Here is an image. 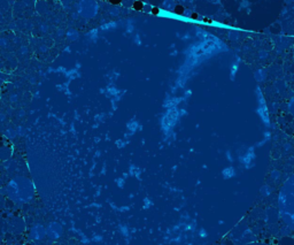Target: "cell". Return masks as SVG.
<instances>
[{"label":"cell","instance_id":"1","mask_svg":"<svg viewBox=\"0 0 294 245\" xmlns=\"http://www.w3.org/2000/svg\"><path fill=\"white\" fill-rule=\"evenodd\" d=\"M181 117L182 116L179 113V108H177V106L165 110V113L161 117V130L163 135L172 131V129L179 122Z\"/></svg>","mask_w":294,"mask_h":245},{"label":"cell","instance_id":"2","mask_svg":"<svg viewBox=\"0 0 294 245\" xmlns=\"http://www.w3.org/2000/svg\"><path fill=\"white\" fill-rule=\"evenodd\" d=\"M256 97H257L256 113L258 114V116L262 120V122L265 124V127H270V117H269V113H268L267 104H265V100L263 98V94L261 92L260 88H256Z\"/></svg>","mask_w":294,"mask_h":245},{"label":"cell","instance_id":"3","mask_svg":"<svg viewBox=\"0 0 294 245\" xmlns=\"http://www.w3.org/2000/svg\"><path fill=\"white\" fill-rule=\"evenodd\" d=\"M238 159H239V161H240V164L244 166L245 169H251L252 167H254V165H255V159H256L255 146L248 147L244 154H239L238 153Z\"/></svg>","mask_w":294,"mask_h":245},{"label":"cell","instance_id":"4","mask_svg":"<svg viewBox=\"0 0 294 245\" xmlns=\"http://www.w3.org/2000/svg\"><path fill=\"white\" fill-rule=\"evenodd\" d=\"M141 130H143L141 123L136 117H132L127 122V132L124 133V138L132 137L137 131H141Z\"/></svg>","mask_w":294,"mask_h":245},{"label":"cell","instance_id":"5","mask_svg":"<svg viewBox=\"0 0 294 245\" xmlns=\"http://www.w3.org/2000/svg\"><path fill=\"white\" fill-rule=\"evenodd\" d=\"M47 234L52 239H57L61 237L62 234V228L57 222H52L47 228Z\"/></svg>","mask_w":294,"mask_h":245},{"label":"cell","instance_id":"6","mask_svg":"<svg viewBox=\"0 0 294 245\" xmlns=\"http://www.w3.org/2000/svg\"><path fill=\"white\" fill-rule=\"evenodd\" d=\"M46 236V229L41 225H35L31 229V237L34 239H37V241H40L43 239L44 237Z\"/></svg>","mask_w":294,"mask_h":245},{"label":"cell","instance_id":"7","mask_svg":"<svg viewBox=\"0 0 294 245\" xmlns=\"http://www.w3.org/2000/svg\"><path fill=\"white\" fill-rule=\"evenodd\" d=\"M182 101H183V98H169L167 95V98L164 99V102H163V108L168 110V108H171V107H176Z\"/></svg>","mask_w":294,"mask_h":245},{"label":"cell","instance_id":"8","mask_svg":"<svg viewBox=\"0 0 294 245\" xmlns=\"http://www.w3.org/2000/svg\"><path fill=\"white\" fill-rule=\"evenodd\" d=\"M220 174H222V177H223L224 180H230V178H233V177L237 175V171H236V168H235V167L228 166V167H225V168L222 169Z\"/></svg>","mask_w":294,"mask_h":245},{"label":"cell","instance_id":"9","mask_svg":"<svg viewBox=\"0 0 294 245\" xmlns=\"http://www.w3.org/2000/svg\"><path fill=\"white\" fill-rule=\"evenodd\" d=\"M141 168H139L138 166H136V165H133V164H131L130 166H129V175L130 176H134L138 181H141Z\"/></svg>","mask_w":294,"mask_h":245},{"label":"cell","instance_id":"10","mask_svg":"<svg viewBox=\"0 0 294 245\" xmlns=\"http://www.w3.org/2000/svg\"><path fill=\"white\" fill-rule=\"evenodd\" d=\"M271 138V132L270 131H265L264 132V135H263V139L261 140V142H258L256 143V145H255V147H261V146H263L269 139Z\"/></svg>","mask_w":294,"mask_h":245},{"label":"cell","instance_id":"11","mask_svg":"<svg viewBox=\"0 0 294 245\" xmlns=\"http://www.w3.org/2000/svg\"><path fill=\"white\" fill-rule=\"evenodd\" d=\"M118 230L121 231V234L123 235V237L128 238L129 236H130V229H129V226H127V225H120L118 226Z\"/></svg>","mask_w":294,"mask_h":245},{"label":"cell","instance_id":"12","mask_svg":"<svg viewBox=\"0 0 294 245\" xmlns=\"http://www.w3.org/2000/svg\"><path fill=\"white\" fill-rule=\"evenodd\" d=\"M129 143H130V140H129L128 138H125V139H117V140H115V145H116V147H117V149H124Z\"/></svg>","mask_w":294,"mask_h":245},{"label":"cell","instance_id":"13","mask_svg":"<svg viewBox=\"0 0 294 245\" xmlns=\"http://www.w3.org/2000/svg\"><path fill=\"white\" fill-rule=\"evenodd\" d=\"M153 205H154V203L152 201L150 198H148V197L144 198V200H143V208L144 209H149V208L153 207Z\"/></svg>","mask_w":294,"mask_h":245},{"label":"cell","instance_id":"14","mask_svg":"<svg viewBox=\"0 0 294 245\" xmlns=\"http://www.w3.org/2000/svg\"><path fill=\"white\" fill-rule=\"evenodd\" d=\"M78 234H79V236H80V243H83V244H90L92 242L91 239H89V238L86 237V235H85L84 232H82V231L78 230Z\"/></svg>","mask_w":294,"mask_h":245},{"label":"cell","instance_id":"15","mask_svg":"<svg viewBox=\"0 0 294 245\" xmlns=\"http://www.w3.org/2000/svg\"><path fill=\"white\" fill-rule=\"evenodd\" d=\"M115 183H116V185L120 189H124V187H125V178L124 177H118V178L115 180Z\"/></svg>","mask_w":294,"mask_h":245},{"label":"cell","instance_id":"16","mask_svg":"<svg viewBox=\"0 0 294 245\" xmlns=\"http://www.w3.org/2000/svg\"><path fill=\"white\" fill-rule=\"evenodd\" d=\"M183 229L185 231H194V229H195V221L192 222V223H185Z\"/></svg>","mask_w":294,"mask_h":245},{"label":"cell","instance_id":"17","mask_svg":"<svg viewBox=\"0 0 294 245\" xmlns=\"http://www.w3.org/2000/svg\"><path fill=\"white\" fill-rule=\"evenodd\" d=\"M91 241L92 242H94V243H101V242L104 241V237H102L101 235H98V234H97V235H94V236L92 237Z\"/></svg>","mask_w":294,"mask_h":245},{"label":"cell","instance_id":"18","mask_svg":"<svg viewBox=\"0 0 294 245\" xmlns=\"http://www.w3.org/2000/svg\"><path fill=\"white\" fill-rule=\"evenodd\" d=\"M199 237L200 238H207L208 237V232L204 228H200L199 229Z\"/></svg>","mask_w":294,"mask_h":245},{"label":"cell","instance_id":"19","mask_svg":"<svg viewBox=\"0 0 294 245\" xmlns=\"http://www.w3.org/2000/svg\"><path fill=\"white\" fill-rule=\"evenodd\" d=\"M191 95H192V91H191V90H186V91L184 92V97H183V101H184V102L188 101V99L191 98Z\"/></svg>","mask_w":294,"mask_h":245},{"label":"cell","instance_id":"20","mask_svg":"<svg viewBox=\"0 0 294 245\" xmlns=\"http://www.w3.org/2000/svg\"><path fill=\"white\" fill-rule=\"evenodd\" d=\"M225 158H226V160L230 162V164H232L233 162V157H232V153H231V151H228L225 152Z\"/></svg>","mask_w":294,"mask_h":245},{"label":"cell","instance_id":"21","mask_svg":"<svg viewBox=\"0 0 294 245\" xmlns=\"http://www.w3.org/2000/svg\"><path fill=\"white\" fill-rule=\"evenodd\" d=\"M105 116H106V114L105 113L98 114V115L95 116V121H97V122H102V121L105 120Z\"/></svg>","mask_w":294,"mask_h":245},{"label":"cell","instance_id":"22","mask_svg":"<svg viewBox=\"0 0 294 245\" xmlns=\"http://www.w3.org/2000/svg\"><path fill=\"white\" fill-rule=\"evenodd\" d=\"M130 206H127V205H124V206H121V207H118V211L117 212H120V213H123V212H128L130 211Z\"/></svg>","mask_w":294,"mask_h":245},{"label":"cell","instance_id":"23","mask_svg":"<svg viewBox=\"0 0 294 245\" xmlns=\"http://www.w3.org/2000/svg\"><path fill=\"white\" fill-rule=\"evenodd\" d=\"M261 192H262L263 194H265V196H269V194H270V190H269V187H263V188L261 189Z\"/></svg>","mask_w":294,"mask_h":245},{"label":"cell","instance_id":"24","mask_svg":"<svg viewBox=\"0 0 294 245\" xmlns=\"http://www.w3.org/2000/svg\"><path fill=\"white\" fill-rule=\"evenodd\" d=\"M179 113H181V116L182 117H185L188 115V112L186 111V108H179Z\"/></svg>","mask_w":294,"mask_h":245},{"label":"cell","instance_id":"25","mask_svg":"<svg viewBox=\"0 0 294 245\" xmlns=\"http://www.w3.org/2000/svg\"><path fill=\"white\" fill-rule=\"evenodd\" d=\"M88 207H97V208H101V204H97V203H92L90 204Z\"/></svg>","mask_w":294,"mask_h":245},{"label":"cell","instance_id":"26","mask_svg":"<svg viewBox=\"0 0 294 245\" xmlns=\"http://www.w3.org/2000/svg\"><path fill=\"white\" fill-rule=\"evenodd\" d=\"M109 205H110V207L113 208L114 211H118V207L115 205V204H113V203H109Z\"/></svg>","mask_w":294,"mask_h":245},{"label":"cell","instance_id":"27","mask_svg":"<svg viewBox=\"0 0 294 245\" xmlns=\"http://www.w3.org/2000/svg\"><path fill=\"white\" fill-rule=\"evenodd\" d=\"M100 190H101V188H98V191H97V193H95V197H99V196H100Z\"/></svg>","mask_w":294,"mask_h":245},{"label":"cell","instance_id":"28","mask_svg":"<svg viewBox=\"0 0 294 245\" xmlns=\"http://www.w3.org/2000/svg\"><path fill=\"white\" fill-rule=\"evenodd\" d=\"M106 174V166H104V168H102V171H101V175H105Z\"/></svg>","mask_w":294,"mask_h":245},{"label":"cell","instance_id":"29","mask_svg":"<svg viewBox=\"0 0 294 245\" xmlns=\"http://www.w3.org/2000/svg\"><path fill=\"white\" fill-rule=\"evenodd\" d=\"M128 176H130V175H129V171L128 173H124V174H123V177H124V178H127Z\"/></svg>","mask_w":294,"mask_h":245},{"label":"cell","instance_id":"30","mask_svg":"<svg viewBox=\"0 0 294 245\" xmlns=\"http://www.w3.org/2000/svg\"><path fill=\"white\" fill-rule=\"evenodd\" d=\"M1 121H2V122L5 121V115H1Z\"/></svg>","mask_w":294,"mask_h":245}]
</instances>
